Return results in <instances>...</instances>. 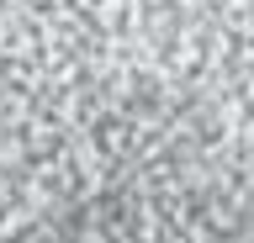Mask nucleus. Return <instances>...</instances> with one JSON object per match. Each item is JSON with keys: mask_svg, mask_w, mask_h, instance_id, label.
I'll list each match as a JSON object with an SVG mask.
<instances>
[{"mask_svg": "<svg viewBox=\"0 0 254 243\" xmlns=\"http://www.w3.org/2000/svg\"><path fill=\"white\" fill-rule=\"evenodd\" d=\"M0 243H254V0H0Z\"/></svg>", "mask_w": 254, "mask_h": 243, "instance_id": "obj_1", "label": "nucleus"}]
</instances>
